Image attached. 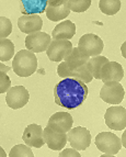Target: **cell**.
Wrapping results in <instances>:
<instances>
[{
	"label": "cell",
	"instance_id": "cell-10",
	"mask_svg": "<svg viewBox=\"0 0 126 157\" xmlns=\"http://www.w3.org/2000/svg\"><path fill=\"white\" fill-rule=\"evenodd\" d=\"M50 42H52V36L48 35L46 32H34L28 34L25 37L26 50L31 51L32 53L45 52Z\"/></svg>",
	"mask_w": 126,
	"mask_h": 157
},
{
	"label": "cell",
	"instance_id": "cell-23",
	"mask_svg": "<svg viewBox=\"0 0 126 157\" xmlns=\"http://www.w3.org/2000/svg\"><path fill=\"white\" fill-rule=\"evenodd\" d=\"M99 9L106 16H114L121 9V1L120 0H100Z\"/></svg>",
	"mask_w": 126,
	"mask_h": 157
},
{
	"label": "cell",
	"instance_id": "cell-30",
	"mask_svg": "<svg viewBox=\"0 0 126 157\" xmlns=\"http://www.w3.org/2000/svg\"><path fill=\"white\" fill-rule=\"evenodd\" d=\"M10 71V67L7 65H5V64L0 63V71H3V73H8V71Z\"/></svg>",
	"mask_w": 126,
	"mask_h": 157
},
{
	"label": "cell",
	"instance_id": "cell-11",
	"mask_svg": "<svg viewBox=\"0 0 126 157\" xmlns=\"http://www.w3.org/2000/svg\"><path fill=\"white\" fill-rule=\"evenodd\" d=\"M71 50L72 44L69 40H53L46 50V55L52 62H63Z\"/></svg>",
	"mask_w": 126,
	"mask_h": 157
},
{
	"label": "cell",
	"instance_id": "cell-27",
	"mask_svg": "<svg viewBox=\"0 0 126 157\" xmlns=\"http://www.w3.org/2000/svg\"><path fill=\"white\" fill-rule=\"evenodd\" d=\"M11 87V79L7 73L0 71V94H5Z\"/></svg>",
	"mask_w": 126,
	"mask_h": 157
},
{
	"label": "cell",
	"instance_id": "cell-18",
	"mask_svg": "<svg viewBox=\"0 0 126 157\" xmlns=\"http://www.w3.org/2000/svg\"><path fill=\"white\" fill-rule=\"evenodd\" d=\"M22 14H41L45 12L47 0H20Z\"/></svg>",
	"mask_w": 126,
	"mask_h": 157
},
{
	"label": "cell",
	"instance_id": "cell-22",
	"mask_svg": "<svg viewBox=\"0 0 126 157\" xmlns=\"http://www.w3.org/2000/svg\"><path fill=\"white\" fill-rule=\"evenodd\" d=\"M14 55V44L9 39H0V62H8Z\"/></svg>",
	"mask_w": 126,
	"mask_h": 157
},
{
	"label": "cell",
	"instance_id": "cell-20",
	"mask_svg": "<svg viewBox=\"0 0 126 157\" xmlns=\"http://www.w3.org/2000/svg\"><path fill=\"white\" fill-rule=\"evenodd\" d=\"M89 58V56L86 55L83 52H81L78 47H72V50L64 58V60L71 67H79V66L86 65Z\"/></svg>",
	"mask_w": 126,
	"mask_h": 157
},
{
	"label": "cell",
	"instance_id": "cell-15",
	"mask_svg": "<svg viewBox=\"0 0 126 157\" xmlns=\"http://www.w3.org/2000/svg\"><path fill=\"white\" fill-rule=\"evenodd\" d=\"M18 28L25 34L39 32L43 28V20L39 14H23L18 20Z\"/></svg>",
	"mask_w": 126,
	"mask_h": 157
},
{
	"label": "cell",
	"instance_id": "cell-7",
	"mask_svg": "<svg viewBox=\"0 0 126 157\" xmlns=\"http://www.w3.org/2000/svg\"><path fill=\"white\" fill-rule=\"evenodd\" d=\"M103 41L100 36L93 33H87L79 39L78 48L89 57L100 55L103 51Z\"/></svg>",
	"mask_w": 126,
	"mask_h": 157
},
{
	"label": "cell",
	"instance_id": "cell-28",
	"mask_svg": "<svg viewBox=\"0 0 126 157\" xmlns=\"http://www.w3.org/2000/svg\"><path fill=\"white\" fill-rule=\"evenodd\" d=\"M59 156H76V157H79L80 156V153L75 148H66V149H63V151L59 153Z\"/></svg>",
	"mask_w": 126,
	"mask_h": 157
},
{
	"label": "cell",
	"instance_id": "cell-25",
	"mask_svg": "<svg viewBox=\"0 0 126 157\" xmlns=\"http://www.w3.org/2000/svg\"><path fill=\"white\" fill-rule=\"evenodd\" d=\"M9 156L10 157H33L34 154L32 152V149L30 148V146L24 144H18L16 146H13L12 148L10 149V153H9Z\"/></svg>",
	"mask_w": 126,
	"mask_h": 157
},
{
	"label": "cell",
	"instance_id": "cell-24",
	"mask_svg": "<svg viewBox=\"0 0 126 157\" xmlns=\"http://www.w3.org/2000/svg\"><path fill=\"white\" fill-rule=\"evenodd\" d=\"M92 0H67V6L70 11L74 12H84L90 8Z\"/></svg>",
	"mask_w": 126,
	"mask_h": 157
},
{
	"label": "cell",
	"instance_id": "cell-2",
	"mask_svg": "<svg viewBox=\"0 0 126 157\" xmlns=\"http://www.w3.org/2000/svg\"><path fill=\"white\" fill-rule=\"evenodd\" d=\"M37 58L29 50H21L17 53L12 60V71L19 77H29L36 71Z\"/></svg>",
	"mask_w": 126,
	"mask_h": 157
},
{
	"label": "cell",
	"instance_id": "cell-3",
	"mask_svg": "<svg viewBox=\"0 0 126 157\" xmlns=\"http://www.w3.org/2000/svg\"><path fill=\"white\" fill-rule=\"evenodd\" d=\"M95 146L104 153V156H114L122 148V143L112 132H101L95 136Z\"/></svg>",
	"mask_w": 126,
	"mask_h": 157
},
{
	"label": "cell",
	"instance_id": "cell-4",
	"mask_svg": "<svg viewBox=\"0 0 126 157\" xmlns=\"http://www.w3.org/2000/svg\"><path fill=\"white\" fill-rule=\"evenodd\" d=\"M57 74L61 78H67V77L76 78L83 81L84 84H89V82H91L93 80V77H92L91 73H90L87 64L79 66V67H71L64 60V62H61L59 65H58Z\"/></svg>",
	"mask_w": 126,
	"mask_h": 157
},
{
	"label": "cell",
	"instance_id": "cell-31",
	"mask_svg": "<svg viewBox=\"0 0 126 157\" xmlns=\"http://www.w3.org/2000/svg\"><path fill=\"white\" fill-rule=\"evenodd\" d=\"M7 156V153L5 152V149L0 146V157H6Z\"/></svg>",
	"mask_w": 126,
	"mask_h": 157
},
{
	"label": "cell",
	"instance_id": "cell-8",
	"mask_svg": "<svg viewBox=\"0 0 126 157\" xmlns=\"http://www.w3.org/2000/svg\"><path fill=\"white\" fill-rule=\"evenodd\" d=\"M67 142L70 143L72 148L77 151H84L91 144V134L88 128L77 126L67 132Z\"/></svg>",
	"mask_w": 126,
	"mask_h": 157
},
{
	"label": "cell",
	"instance_id": "cell-12",
	"mask_svg": "<svg viewBox=\"0 0 126 157\" xmlns=\"http://www.w3.org/2000/svg\"><path fill=\"white\" fill-rule=\"evenodd\" d=\"M22 140L28 146L41 148L45 144L44 135H43V128L39 124H30L24 128Z\"/></svg>",
	"mask_w": 126,
	"mask_h": 157
},
{
	"label": "cell",
	"instance_id": "cell-5",
	"mask_svg": "<svg viewBox=\"0 0 126 157\" xmlns=\"http://www.w3.org/2000/svg\"><path fill=\"white\" fill-rule=\"evenodd\" d=\"M100 97L109 105H120L125 97V90L120 81H106L101 88Z\"/></svg>",
	"mask_w": 126,
	"mask_h": 157
},
{
	"label": "cell",
	"instance_id": "cell-6",
	"mask_svg": "<svg viewBox=\"0 0 126 157\" xmlns=\"http://www.w3.org/2000/svg\"><path fill=\"white\" fill-rule=\"evenodd\" d=\"M105 124L115 131H123L126 128V109L121 105L108 108L104 114Z\"/></svg>",
	"mask_w": 126,
	"mask_h": 157
},
{
	"label": "cell",
	"instance_id": "cell-1",
	"mask_svg": "<svg viewBox=\"0 0 126 157\" xmlns=\"http://www.w3.org/2000/svg\"><path fill=\"white\" fill-rule=\"evenodd\" d=\"M89 90L83 81L76 78H64L54 88L56 105L72 110L80 107L87 99Z\"/></svg>",
	"mask_w": 126,
	"mask_h": 157
},
{
	"label": "cell",
	"instance_id": "cell-16",
	"mask_svg": "<svg viewBox=\"0 0 126 157\" xmlns=\"http://www.w3.org/2000/svg\"><path fill=\"white\" fill-rule=\"evenodd\" d=\"M124 77V71L121 64L117 62H110L104 64L101 69L100 79L103 82L106 81H121Z\"/></svg>",
	"mask_w": 126,
	"mask_h": 157
},
{
	"label": "cell",
	"instance_id": "cell-14",
	"mask_svg": "<svg viewBox=\"0 0 126 157\" xmlns=\"http://www.w3.org/2000/svg\"><path fill=\"white\" fill-rule=\"evenodd\" d=\"M43 135L45 144L53 151H61L67 144V134L54 131L50 126H46L43 130Z\"/></svg>",
	"mask_w": 126,
	"mask_h": 157
},
{
	"label": "cell",
	"instance_id": "cell-29",
	"mask_svg": "<svg viewBox=\"0 0 126 157\" xmlns=\"http://www.w3.org/2000/svg\"><path fill=\"white\" fill-rule=\"evenodd\" d=\"M67 0H47V6H52V7H56L61 3H64Z\"/></svg>",
	"mask_w": 126,
	"mask_h": 157
},
{
	"label": "cell",
	"instance_id": "cell-9",
	"mask_svg": "<svg viewBox=\"0 0 126 157\" xmlns=\"http://www.w3.org/2000/svg\"><path fill=\"white\" fill-rule=\"evenodd\" d=\"M30 100V94L25 87L23 86H14L10 87L7 91L6 96V102L9 108L18 110L21 109L29 102Z\"/></svg>",
	"mask_w": 126,
	"mask_h": 157
},
{
	"label": "cell",
	"instance_id": "cell-19",
	"mask_svg": "<svg viewBox=\"0 0 126 157\" xmlns=\"http://www.w3.org/2000/svg\"><path fill=\"white\" fill-rule=\"evenodd\" d=\"M45 13L47 17L48 20L53 22H57L64 20L65 18L69 16L70 10H69L68 6H67V1H65L64 3L56 7H52V6H47L45 9Z\"/></svg>",
	"mask_w": 126,
	"mask_h": 157
},
{
	"label": "cell",
	"instance_id": "cell-21",
	"mask_svg": "<svg viewBox=\"0 0 126 157\" xmlns=\"http://www.w3.org/2000/svg\"><path fill=\"white\" fill-rule=\"evenodd\" d=\"M108 62H109L108 58L105 57V56H101V55H97V56H93V57L89 58L87 66H88V68H89V71L93 78L100 79L101 69H102L103 65L106 64Z\"/></svg>",
	"mask_w": 126,
	"mask_h": 157
},
{
	"label": "cell",
	"instance_id": "cell-13",
	"mask_svg": "<svg viewBox=\"0 0 126 157\" xmlns=\"http://www.w3.org/2000/svg\"><path fill=\"white\" fill-rule=\"evenodd\" d=\"M74 119L68 112H56L48 120L47 126L59 133H67L72 128Z\"/></svg>",
	"mask_w": 126,
	"mask_h": 157
},
{
	"label": "cell",
	"instance_id": "cell-17",
	"mask_svg": "<svg viewBox=\"0 0 126 157\" xmlns=\"http://www.w3.org/2000/svg\"><path fill=\"white\" fill-rule=\"evenodd\" d=\"M76 34V24L70 20H64L52 31L53 40H71Z\"/></svg>",
	"mask_w": 126,
	"mask_h": 157
},
{
	"label": "cell",
	"instance_id": "cell-26",
	"mask_svg": "<svg viewBox=\"0 0 126 157\" xmlns=\"http://www.w3.org/2000/svg\"><path fill=\"white\" fill-rule=\"evenodd\" d=\"M12 32V23L10 19L0 17V39H6Z\"/></svg>",
	"mask_w": 126,
	"mask_h": 157
}]
</instances>
